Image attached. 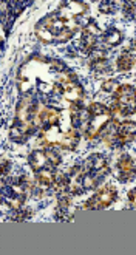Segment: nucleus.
Returning <instances> with one entry per match:
<instances>
[{
	"instance_id": "f257e3e1",
	"label": "nucleus",
	"mask_w": 136,
	"mask_h": 255,
	"mask_svg": "<svg viewBox=\"0 0 136 255\" xmlns=\"http://www.w3.org/2000/svg\"><path fill=\"white\" fill-rule=\"evenodd\" d=\"M76 79L62 62L43 56H31L17 73V85L23 93H31L36 88L37 93L62 98L67 84Z\"/></svg>"
},
{
	"instance_id": "f03ea898",
	"label": "nucleus",
	"mask_w": 136,
	"mask_h": 255,
	"mask_svg": "<svg viewBox=\"0 0 136 255\" xmlns=\"http://www.w3.org/2000/svg\"><path fill=\"white\" fill-rule=\"evenodd\" d=\"M88 6L82 2H62L60 6L43 17L36 25V36L43 43H64L68 42L78 31V17L84 16Z\"/></svg>"
},
{
	"instance_id": "7ed1b4c3",
	"label": "nucleus",
	"mask_w": 136,
	"mask_h": 255,
	"mask_svg": "<svg viewBox=\"0 0 136 255\" xmlns=\"http://www.w3.org/2000/svg\"><path fill=\"white\" fill-rule=\"evenodd\" d=\"M112 123V110L105 107L104 104L93 102L87 107V121L85 127V136L87 139H96L101 136L104 128Z\"/></svg>"
},
{
	"instance_id": "20e7f679",
	"label": "nucleus",
	"mask_w": 136,
	"mask_h": 255,
	"mask_svg": "<svg viewBox=\"0 0 136 255\" xmlns=\"http://www.w3.org/2000/svg\"><path fill=\"white\" fill-rule=\"evenodd\" d=\"M118 190L115 186H105L104 189L98 190L96 195H93L88 201H85L84 209H105L116 201Z\"/></svg>"
},
{
	"instance_id": "39448f33",
	"label": "nucleus",
	"mask_w": 136,
	"mask_h": 255,
	"mask_svg": "<svg viewBox=\"0 0 136 255\" xmlns=\"http://www.w3.org/2000/svg\"><path fill=\"white\" fill-rule=\"evenodd\" d=\"M101 29L99 26L96 25L95 20H90V23L82 29V37H81V48L85 54H90L99 42V37H101Z\"/></svg>"
},
{
	"instance_id": "423d86ee",
	"label": "nucleus",
	"mask_w": 136,
	"mask_h": 255,
	"mask_svg": "<svg viewBox=\"0 0 136 255\" xmlns=\"http://www.w3.org/2000/svg\"><path fill=\"white\" fill-rule=\"evenodd\" d=\"M136 139V123L133 121H124L118 124L116 130V141L119 145H124L127 142H132Z\"/></svg>"
},
{
	"instance_id": "0eeeda50",
	"label": "nucleus",
	"mask_w": 136,
	"mask_h": 255,
	"mask_svg": "<svg viewBox=\"0 0 136 255\" xmlns=\"http://www.w3.org/2000/svg\"><path fill=\"white\" fill-rule=\"evenodd\" d=\"M118 170H119V181H132L136 176V166L130 155H123L118 161Z\"/></svg>"
},
{
	"instance_id": "6e6552de",
	"label": "nucleus",
	"mask_w": 136,
	"mask_h": 255,
	"mask_svg": "<svg viewBox=\"0 0 136 255\" xmlns=\"http://www.w3.org/2000/svg\"><path fill=\"white\" fill-rule=\"evenodd\" d=\"M136 64V53L133 50H126L119 54V57L116 59V68L118 71H129L135 67Z\"/></svg>"
},
{
	"instance_id": "1a4fd4ad",
	"label": "nucleus",
	"mask_w": 136,
	"mask_h": 255,
	"mask_svg": "<svg viewBox=\"0 0 136 255\" xmlns=\"http://www.w3.org/2000/svg\"><path fill=\"white\" fill-rule=\"evenodd\" d=\"M36 179H37V184L43 189V190H48L54 186L56 181V173L51 172V167H45L39 172H36Z\"/></svg>"
},
{
	"instance_id": "9d476101",
	"label": "nucleus",
	"mask_w": 136,
	"mask_h": 255,
	"mask_svg": "<svg viewBox=\"0 0 136 255\" xmlns=\"http://www.w3.org/2000/svg\"><path fill=\"white\" fill-rule=\"evenodd\" d=\"M101 43L105 47H116V45L123 40V33L116 28H109L107 31H104L101 34Z\"/></svg>"
},
{
	"instance_id": "9b49d317",
	"label": "nucleus",
	"mask_w": 136,
	"mask_h": 255,
	"mask_svg": "<svg viewBox=\"0 0 136 255\" xmlns=\"http://www.w3.org/2000/svg\"><path fill=\"white\" fill-rule=\"evenodd\" d=\"M109 67H110V62L105 56H99L92 61V70H95L98 73H110L112 68H109Z\"/></svg>"
},
{
	"instance_id": "f8f14e48",
	"label": "nucleus",
	"mask_w": 136,
	"mask_h": 255,
	"mask_svg": "<svg viewBox=\"0 0 136 255\" xmlns=\"http://www.w3.org/2000/svg\"><path fill=\"white\" fill-rule=\"evenodd\" d=\"M33 214L31 209H25V207H20V209H14V212H12V220H16V221H23L26 218H29Z\"/></svg>"
},
{
	"instance_id": "ddd939ff",
	"label": "nucleus",
	"mask_w": 136,
	"mask_h": 255,
	"mask_svg": "<svg viewBox=\"0 0 136 255\" xmlns=\"http://www.w3.org/2000/svg\"><path fill=\"white\" fill-rule=\"evenodd\" d=\"M124 14L132 19H136V2H127L124 5Z\"/></svg>"
},
{
	"instance_id": "4468645a",
	"label": "nucleus",
	"mask_w": 136,
	"mask_h": 255,
	"mask_svg": "<svg viewBox=\"0 0 136 255\" xmlns=\"http://www.w3.org/2000/svg\"><path fill=\"white\" fill-rule=\"evenodd\" d=\"M116 6H115V2H102L99 5V11L101 12H115Z\"/></svg>"
},
{
	"instance_id": "2eb2a0df",
	"label": "nucleus",
	"mask_w": 136,
	"mask_h": 255,
	"mask_svg": "<svg viewBox=\"0 0 136 255\" xmlns=\"http://www.w3.org/2000/svg\"><path fill=\"white\" fill-rule=\"evenodd\" d=\"M113 87H115V81L113 79H109L102 84V90L104 92H113Z\"/></svg>"
},
{
	"instance_id": "dca6fc26",
	"label": "nucleus",
	"mask_w": 136,
	"mask_h": 255,
	"mask_svg": "<svg viewBox=\"0 0 136 255\" xmlns=\"http://www.w3.org/2000/svg\"><path fill=\"white\" fill-rule=\"evenodd\" d=\"M9 169H11V166H9V162L8 161H2V176H6L8 175V172H9Z\"/></svg>"
},
{
	"instance_id": "f3484780",
	"label": "nucleus",
	"mask_w": 136,
	"mask_h": 255,
	"mask_svg": "<svg viewBox=\"0 0 136 255\" xmlns=\"http://www.w3.org/2000/svg\"><path fill=\"white\" fill-rule=\"evenodd\" d=\"M129 201H130L133 206H136V187L132 189V190L129 192Z\"/></svg>"
},
{
	"instance_id": "a211bd4d",
	"label": "nucleus",
	"mask_w": 136,
	"mask_h": 255,
	"mask_svg": "<svg viewBox=\"0 0 136 255\" xmlns=\"http://www.w3.org/2000/svg\"><path fill=\"white\" fill-rule=\"evenodd\" d=\"M130 121L136 123V107H135V113H133V116H132V119H130Z\"/></svg>"
}]
</instances>
